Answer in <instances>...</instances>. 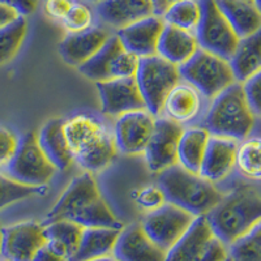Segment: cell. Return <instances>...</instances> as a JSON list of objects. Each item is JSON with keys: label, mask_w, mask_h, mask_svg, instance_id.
Returning a JSON list of instances; mask_svg holds the SVG:
<instances>
[{"label": "cell", "mask_w": 261, "mask_h": 261, "mask_svg": "<svg viewBox=\"0 0 261 261\" xmlns=\"http://www.w3.org/2000/svg\"><path fill=\"white\" fill-rule=\"evenodd\" d=\"M227 249L232 261H261V221Z\"/></svg>", "instance_id": "obj_34"}, {"label": "cell", "mask_w": 261, "mask_h": 261, "mask_svg": "<svg viewBox=\"0 0 261 261\" xmlns=\"http://www.w3.org/2000/svg\"><path fill=\"white\" fill-rule=\"evenodd\" d=\"M205 216L214 235L230 246L261 221V195L253 188L242 186L223 196L216 208Z\"/></svg>", "instance_id": "obj_3"}, {"label": "cell", "mask_w": 261, "mask_h": 261, "mask_svg": "<svg viewBox=\"0 0 261 261\" xmlns=\"http://www.w3.org/2000/svg\"><path fill=\"white\" fill-rule=\"evenodd\" d=\"M201 97L199 90L191 84H176L163 102L162 114L178 124H187L197 118L201 111Z\"/></svg>", "instance_id": "obj_22"}, {"label": "cell", "mask_w": 261, "mask_h": 261, "mask_svg": "<svg viewBox=\"0 0 261 261\" xmlns=\"http://www.w3.org/2000/svg\"><path fill=\"white\" fill-rule=\"evenodd\" d=\"M102 113L109 116H120L129 111L146 109L144 98L135 77H120L95 83Z\"/></svg>", "instance_id": "obj_15"}, {"label": "cell", "mask_w": 261, "mask_h": 261, "mask_svg": "<svg viewBox=\"0 0 261 261\" xmlns=\"http://www.w3.org/2000/svg\"><path fill=\"white\" fill-rule=\"evenodd\" d=\"M135 202L140 209L146 212H153L161 208L165 202H167L165 192L160 186H146L141 190L134 192Z\"/></svg>", "instance_id": "obj_36"}, {"label": "cell", "mask_w": 261, "mask_h": 261, "mask_svg": "<svg viewBox=\"0 0 261 261\" xmlns=\"http://www.w3.org/2000/svg\"><path fill=\"white\" fill-rule=\"evenodd\" d=\"M46 243L43 225L25 221L2 227V251L4 261H32L36 252Z\"/></svg>", "instance_id": "obj_13"}, {"label": "cell", "mask_w": 261, "mask_h": 261, "mask_svg": "<svg viewBox=\"0 0 261 261\" xmlns=\"http://www.w3.org/2000/svg\"><path fill=\"white\" fill-rule=\"evenodd\" d=\"M64 132L73 160L88 172L106 169L116 155L113 132L89 115H76L64 120Z\"/></svg>", "instance_id": "obj_2"}, {"label": "cell", "mask_w": 261, "mask_h": 261, "mask_svg": "<svg viewBox=\"0 0 261 261\" xmlns=\"http://www.w3.org/2000/svg\"><path fill=\"white\" fill-rule=\"evenodd\" d=\"M57 171L39 146L36 132H28L18 140L16 153L6 166L7 175L34 187L47 186Z\"/></svg>", "instance_id": "obj_9"}, {"label": "cell", "mask_w": 261, "mask_h": 261, "mask_svg": "<svg viewBox=\"0 0 261 261\" xmlns=\"http://www.w3.org/2000/svg\"><path fill=\"white\" fill-rule=\"evenodd\" d=\"M223 261H232V258H231V257H230V256H228V257H227V258H226V260H223Z\"/></svg>", "instance_id": "obj_49"}, {"label": "cell", "mask_w": 261, "mask_h": 261, "mask_svg": "<svg viewBox=\"0 0 261 261\" xmlns=\"http://www.w3.org/2000/svg\"><path fill=\"white\" fill-rule=\"evenodd\" d=\"M201 17V6L197 0H176L162 16L166 25L195 32Z\"/></svg>", "instance_id": "obj_31"}, {"label": "cell", "mask_w": 261, "mask_h": 261, "mask_svg": "<svg viewBox=\"0 0 261 261\" xmlns=\"http://www.w3.org/2000/svg\"><path fill=\"white\" fill-rule=\"evenodd\" d=\"M243 88L253 115L261 118V72L244 81Z\"/></svg>", "instance_id": "obj_37"}, {"label": "cell", "mask_w": 261, "mask_h": 261, "mask_svg": "<svg viewBox=\"0 0 261 261\" xmlns=\"http://www.w3.org/2000/svg\"><path fill=\"white\" fill-rule=\"evenodd\" d=\"M32 261H68V260H65V258H63L62 256L57 255V253L54 252V251H51V249L48 248L47 244L45 243L41 248L38 249V251H37Z\"/></svg>", "instance_id": "obj_42"}, {"label": "cell", "mask_w": 261, "mask_h": 261, "mask_svg": "<svg viewBox=\"0 0 261 261\" xmlns=\"http://www.w3.org/2000/svg\"><path fill=\"white\" fill-rule=\"evenodd\" d=\"M0 251H2V226H0Z\"/></svg>", "instance_id": "obj_47"}, {"label": "cell", "mask_w": 261, "mask_h": 261, "mask_svg": "<svg viewBox=\"0 0 261 261\" xmlns=\"http://www.w3.org/2000/svg\"><path fill=\"white\" fill-rule=\"evenodd\" d=\"M253 3H255V6L261 11V0H253Z\"/></svg>", "instance_id": "obj_46"}, {"label": "cell", "mask_w": 261, "mask_h": 261, "mask_svg": "<svg viewBox=\"0 0 261 261\" xmlns=\"http://www.w3.org/2000/svg\"><path fill=\"white\" fill-rule=\"evenodd\" d=\"M18 145V139L12 130L0 127V167H6L12 160Z\"/></svg>", "instance_id": "obj_38"}, {"label": "cell", "mask_w": 261, "mask_h": 261, "mask_svg": "<svg viewBox=\"0 0 261 261\" xmlns=\"http://www.w3.org/2000/svg\"><path fill=\"white\" fill-rule=\"evenodd\" d=\"M110 34L101 28H90L80 33H68L59 43L63 60L72 67H80L106 43Z\"/></svg>", "instance_id": "obj_20"}, {"label": "cell", "mask_w": 261, "mask_h": 261, "mask_svg": "<svg viewBox=\"0 0 261 261\" xmlns=\"http://www.w3.org/2000/svg\"><path fill=\"white\" fill-rule=\"evenodd\" d=\"M165 21L161 16H149L134 24L118 29L116 36L125 50L139 58L157 55L158 42L165 28Z\"/></svg>", "instance_id": "obj_16"}, {"label": "cell", "mask_w": 261, "mask_h": 261, "mask_svg": "<svg viewBox=\"0 0 261 261\" xmlns=\"http://www.w3.org/2000/svg\"><path fill=\"white\" fill-rule=\"evenodd\" d=\"M228 257V249L227 246L225 243L218 239V238L214 235L212 238L211 243H209L208 248L205 251V253L202 255L201 260L200 261H223Z\"/></svg>", "instance_id": "obj_40"}, {"label": "cell", "mask_w": 261, "mask_h": 261, "mask_svg": "<svg viewBox=\"0 0 261 261\" xmlns=\"http://www.w3.org/2000/svg\"><path fill=\"white\" fill-rule=\"evenodd\" d=\"M230 64L238 83H244L261 72V27L252 34L239 39Z\"/></svg>", "instance_id": "obj_25"}, {"label": "cell", "mask_w": 261, "mask_h": 261, "mask_svg": "<svg viewBox=\"0 0 261 261\" xmlns=\"http://www.w3.org/2000/svg\"><path fill=\"white\" fill-rule=\"evenodd\" d=\"M213 237L206 216L195 217L186 232L167 251L165 261H200Z\"/></svg>", "instance_id": "obj_18"}, {"label": "cell", "mask_w": 261, "mask_h": 261, "mask_svg": "<svg viewBox=\"0 0 261 261\" xmlns=\"http://www.w3.org/2000/svg\"><path fill=\"white\" fill-rule=\"evenodd\" d=\"M18 17H20V15H18L17 11L6 6V4L0 3V28L11 24V22H13Z\"/></svg>", "instance_id": "obj_43"}, {"label": "cell", "mask_w": 261, "mask_h": 261, "mask_svg": "<svg viewBox=\"0 0 261 261\" xmlns=\"http://www.w3.org/2000/svg\"><path fill=\"white\" fill-rule=\"evenodd\" d=\"M27 32L28 21L24 16L0 28V65L7 64L17 55L27 37Z\"/></svg>", "instance_id": "obj_32"}, {"label": "cell", "mask_w": 261, "mask_h": 261, "mask_svg": "<svg viewBox=\"0 0 261 261\" xmlns=\"http://www.w3.org/2000/svg\"><path fill=\"white\" fill-rule=\"evenodd\" d=\"M158 186L165 192L167 202L195 217L208 214L223 197L213 183L200 174L187 171L178 163L160 172Z\"/></svg>", "instance_id": "obj_4"}, {"label": "cell", "mask_w": 261, "mask_h": 261, "mask_svg": "<svg viewBox=\"0 0 261 261\" xmlns=\"http://www.w3.org/2000/svg\"><path fill=\"white\" fill-rule=\"evenodd\" d=\"M235 167L251 180H261V137L244 139L238 145Z\"/></svg>", "instance_id": "obj_30"}, {"label": "cell", "mask_w": 261, "mask_h": 261, "mask_svg": "<svg viewBox=\"0 0 261 261\" xmlns=\"http://www.w3.org/2000/svg\"><path fill=\"white\" fill-rule=\"evenodd\" d=\"M83 228V226L67 220L55 221L45 225L43 234L46 238V244L57 255L69 261L77 251Z\"/></svg>", "instance_id": "obj_28"}, {"label": "cell", "mask_w": 261, "mask_h": 261, "mask_svg": "<svg viewBox=\"0 0 261 261\" xmlns=\"http://www.w3.org/2000/svg\"><path fill=\"white\" fill-rule=\"evenodd\" d=\"M209 132L204 127H192L183 130L178 145V165L192 174H200Z\"/></svg>", "instance_id": "obj_29"}, {"label": "cell", "mask_w": 261, "mask_h": 261, "mask_svg": "<svg viewBox=\"0 0 261 261\" xmlns=\"http://www.w3.org/2000/svg\"><path fill=\"white\" fill-rule=\"evenodd\" d=\"M97 15L109 27L122 29L136 21L154 15L150 0H102Z\"/></svg>", "instance_id": "obj_21"}, {"label": "cell", "mask_w": 261, "mask_h": 261, "mask_svg": "<svg viewBox=\"0 0 261 261\" xmlns=\"http://www.w3.org/2000/svg\"><path fill=\"white\" fill-rule=\"evenodd\" d=\"M216 3L239 38L252 34L261 27V11L252 2L216 0Z\"/></svg>", "instance_id": "obj_26"}, {"label": "cell", "mask_w": 261, "mask_h": 261, "mask_svg": "<svg viewBox=\"0 0 261 261\" xmlns=\"http://www.w3.org/2000/svg\"><path fill=\"white\" fill-rule=\"evenodd\" d=\"M46 192H47V186H39V187L27 186L15 180L7 174L0 172V211L33 196H43Z\"/></svg>", "instance_id": "obj_33"}, {"label": "cell", "mask_w": 261, "mask_h": 261, "mask_svg": "<svg viewBox=\"0 0 261 261\" xmlns=\"http://www.w3.org/2000/svg\"><path fill=\"white\" fill-rule=\"evenodd\" d=\"M201 17L195 30L200 48L230 60L239 43V37L217 6L216 0H199Z\"/></svg>", "instance_id": "obj_10"}, {"label": "cell", "mask_w": 261, "mask_h": 261, "mask_svg": "<svg viewBox=\"0 0 261 261\" xmlns=\"http://www.w3.org/2000/svg\"><path fill=\"white\" fill-rule=\"evenodd\" d=\"M0 3L11 7L17 11L18 15L27 17L36 11L38 0H0Z\"/></svg>", "instance_id": "obj_41"}, {"label": "cell", "mask_w": 261, "mask_h": 261, "mask_svg": "<svg viewBox=\"0 0 261 261\" xmlns=\"http://www.w3.org/2000/svg\"><path fill=\"white\" fill-rule=\"evenodd\" d=\"M140 58L125 50L118 36H110L103 46L88 62L79 67V72L89 80H113L135 77L139 69Z\"/></svg>", "instance_id": "obj_8"}, {"label": "cell", "mask_w": 261, "mask_h": 261, "mask_svg": "<svg viewBox=\"0 0 261 261\" xmlns=\"http://www.w3.org/2000/svg\"><path fill=\"white\" fill-rule=\"evenodd\" d=\"M246 2H252V3H253V0H246Z\"/></svg>", "instance_id": "obj_50"}, {"label": "cell", "mask_w": 261, "mask_h": 261, "mask_svg": "<svg viewBox=\"0 0 261 261\" xmlns=\"http://www.w3.org/2000/svg\"><path fill=\"white\" fill-rule=\"evenodd\" d=\"M111 255L118 261H165L166 252L149 239L141 225L123 227Z\"/></svg>", "instance_id": "obj_17"}, {"label": "cell", "mask_w": 261, "mask_h": 261, "mask_svg": "<svg viewBox=\"0 0 261 261\" xmlns=\"http://www.w3.org/2000/svg\"><path fill=\"white\" fill-rule=\"evenodd\" d=\"M193 220V214L171 202H165L161 208L146 214L141 227L153 243L167 252L190 227Z\"/></svg>", "instance_id": "obj_11"}, {"label": "cell", "mask_w": 261, "mask_h": 261, "mask_svg": "<svg viewBox=\"0 0 261 261\" xmlns=\"http://www.w3.org/2000/svg\"><path fill=\"white\" fill-rule=\"evenodd\" d=\"M255 124L243 84L234 83L216 95L205 115L204 128L211 136L241 141L248 137Z\"/></svg>", "instance_id": "obj_5"}, {"label": "cell", "mask_w": 261, "mask_h": 261, "mask_svg": "<svg viewBox=\"0 0 261 261\" xmlns=\"http://www.w3.org/2000/svg\"><path fill=\"white\" fill-rule=\"evenodd\" d=\"M38 144L55 169L67 170L73 162V154L64 132L63 119H51L37 135Z\"/></svg>", "instance_id": "obj_23"}, {"label": "cell", "mask_w": 261, "mask_h": 261, "mask_svg": "<svg viewBox=\"0 0 261 261\" xmlns=\"http://www.w3.org/2000/svg\"><path fill=\"white\" fill-rule=\"evenodd\" d=\"M93 13L86 4L76 3L62 20L63 27L68 33H80L92 28Z\"/></svg>", "instance_id": "obj_35"}, {"label": "cell", "mask_w": 261, "mask_h": 261, "mask_svg": "<svg viewBox=\"0 0 261 261\" xmlns=\"http://www.w3.org/2000/svg\"><path fill=\"white\" fill-rule=\"evenodd\" d=\"M146 110L157 118L162 114L163 102L170 90L180 83L179 65L163 59L160 55L140 58L139 69L135 74Z\"/></svg>", "instance_id": "obj_7"}, {"label": "cell", "mask_w": 261, "mask_h": 261, "mask_svg": "<svg viewBox=\"0 0 261 261\" xmlns=\"http://www.w3.org/2000/svg\"><path fill=\"white\" fill-rule=\"evenodd\" d=\"M181 79L199 90L202 97L212 98L237 83L230 60L199 48L184 64L179 65Z\"/></svg>", "instance_id": "obj_6"}, {"label": "cell", "mask_w": 261, "mask_h": 261, "mask_svg": "<svg viewBox=\"0 0 261 261\" xmlns=\"http://www.w3.org/2000/svg\"><path fill=\"white\" fill-rule=\"evenodd\" d=\"M155 119L146 109L118 116L113 132L118 151L124 154L144 153L154 129Z\"/></svg>", "instance_id": "obj_14"}, {"label": "cell", "mask_w": 261, "mask_h": 261, "mask_svg": "<svg viewBox=\"0 0 261 261\" xmlns=\"http://www.w3.org/2000/svg\"><path fill=\"white\" fill-rule=\"evenodd\" d=\"M195 33L165 25L158 42L157 55L176 65H181L199 50Z\"/></svg>", "instance_id": "obj_24"}, {"label": "cell", "mask_w": 261, "mask_h": 261, "mask_svg": "<svg viewBox=\"0 0 261 261\" xmlns=\"http://www.w3.org/2000/svg\"><path fill=\"white\" fill-rule=\"evenodd\" d=\"M74 4L73 0H45L43 9L48 17L62 21Z\"/></svg>", "instance_id": "obj_39"}, {"label": "cell", "mask_w": 261, "mask_h": 261, "mask_svg": "<svg viewBox=\"0 0 261 261\" xmlns=\"http://www.w3.org/2000/svg\"><path fill=\"white\" fill-rule=\"evenodd\" d=\"M120 230L110 227H84L77 251L69 261H89L113 252Z\"/></svg>", "instance_id": "obj_27"}, {"label": "cell", "mask_w": 261, "mask_h": 261, "mask_svg": "<svg viewBox=\"0 0 261 261\" xmlns=\"http://www.w3.org/2000/svg\"><path fill=\"white\" fill-rule=\"evenodd\" d=\"M89 2H92V3H99V2H102V0H89Z\"/></svg>", "instance_id": "obj_48"}, {"label": "cell", "mask_w": 261, "mask_h": 261, "mask_svg": "<svg viewBox=\"0 0 261 261\" xmlns=\"http://www.w3.org/2000/svg\"><path fill=\"white\" fill-rule=\"evenodd\" d=\"M238 145L239 144L235 140L218 136L209 137L200 175L213 184L225 179L235 167Z\"/></svg>", "instance_id": "obj_19"}, {"label": "cell", "mask_w": 261, "mask_h": 261, "mask_svg": "<svg viewBox=\"0 0 261 261\" xmlns=\"http://www.w3.org/2000/svg\"><path fill=\"white\" fill-rule=\"evenodd\" d=\"M62 220L72 221L83 227H110L116 230L124 227L109 208L94 178L88 171L71 181L53 209L46 214L42 225Z\"/></svg>", "instance_id": "obj_1"}, {"label": "cell", "mask_w": 261, "mask_h": 261, "mask_svg": "<svg viewBox=\"0 0 261 261\" xmlns=\"http://www.w3.org/2000/svg\"><path fill=\"white\" fill-rule=\"evenodd\" d=\"M151 4H153V9H154V15L161 16L162 17L165 15L167 9L175 3L176 0H150Z\"/></svg>", "instance_id": "obj_44"}, {"label": "cell", "mask_w": 261, "mask_h": 261, "mask_svg": "<svg viewBox=\"0 0 261 261\" xmlns=\"http://www.w3.org/2000/svg\"><path fill=\"white\" fill-rule=\"evenodd\" d=\"M183 130V125L170 119H155L154 129L144 150L150 171L160 174L178 163V145Z\"/></svg>", "instance_id": "obj_12"}, {"label": "cell", "mask_w": 261, "mask_h": 261, "mask_svg": "<svg viewBox=\"0 0 261 261\" xmlns=\"http://www.w3.org/2000/svg\"><path fill=\"white\" fill-rule=\"evenodd\" d=\"M89 261H118L113 255H109V256H103V257H98V258H93V260Z\"/></svg>", "instance_id": "obj_45"}]
</instances>
